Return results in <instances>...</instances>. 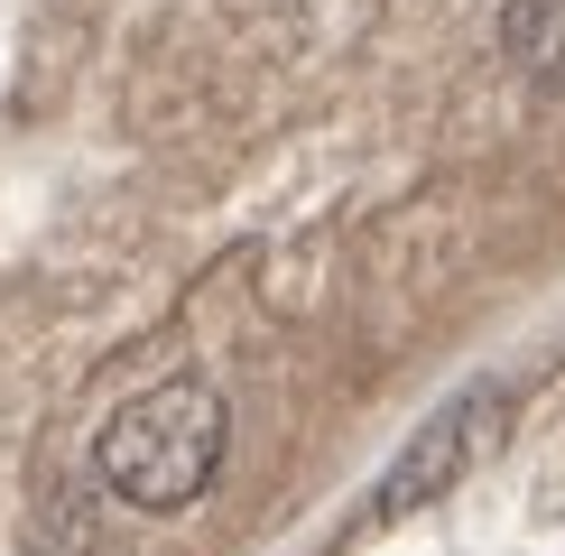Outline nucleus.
<instances>
[{"mask_svg":"<svg viewBox=\"0 0 565 556\" xmlns=\"http://www.w3.org/2000/svg\"><path fill=\"white\" fill-rule=\"evenodd\" d=\"M223 446H232L223 389L195 381V371H177V381H149L139 399H121L103 417V436H93V473H103L111 501L168 520V510H195L204 492H214Z\"/></svg>","mask_w":565,"mask_h":556,"instance_id":"f257e3e1","label":"nucleus"},{"mask_svg":"<svg viewBox=\"0 0 565 556\" xmlns=\"http://www.w3.org/2000/svg\"><path fill=\"white\" fill-rule=\"evenodd\" d=\"M501 427H510V389L501 381H473V389H455V399H445L427 427L408 436V446H398V463L381 473V510L398 520V510H427V501H445L455 492L463 473H473V463L501 446Z\"/></svg>","mask_w":565,"mask_h":556,"instance_id":"f03ea898","label":"nucleus"},{"mask_svg":"<svg viewBox=\"0 0 565 556\" xmlns=\"http://www.w3.org/2000/svg\"><path fill=\"white\" fill-rule=\"evenodd\" d=\"M501 56L537 93H565V0H510L501 10Z\"/></svg>","mask_w":565,"mask_h":556,"instance_id":"7ed1b4c3","label":"nucleus"}]
</instances>
